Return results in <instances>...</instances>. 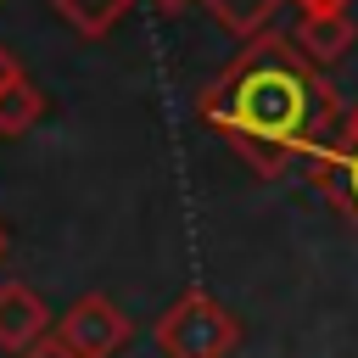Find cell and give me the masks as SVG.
<instances>
[{
    "label": "cell",
    "instance_id": "1",
    "mask_svg": "<svg viewBox=\"0 0 358 358\" xmlns=\"http://www.w3.org/2000/svg\"><path fill=\"white\" fill-rule=\"evenodd\" d=\"M196 112L263 179H280L291 162H313L330 145V134L341 123V95L291 45V34L263 28L201 90Z\"/></svg>",
    "mask_w": 358,
    "mask_h": 358
},
{
    "label": "cell",
    "instance_id": "11",
    "mask_svg": "<svg viewBox=\"0 0 358 358\" xmlns=\"http://www.w3.org/2000/svg\"><path fill=\"white\" fill-rule=\"evenodd\" d=\"M17 73H22V67H17V56H11V50H6V45H0V90H6V84H11V78H17Z\"/></svg>",
    "mask_w": 358,
    "mask_h": 358
},
{
    "label": "cell",
    "instance_id": "7",
    "mask_svg": "<svg viewBox=\"0 0 358 358\" xmlns=\"http://www.w3.org/2000/svg\"><path fill=\"white\" fill-rule=\"evenodd\" d=\"M39 117H45V95H39V84H34V78H22V73H17V78L0 90V140L28 134Z\"/></svg>",
    "mask_w": 358,
    "mask_h": 358
},
{
    "label": "cell",
    "instance_id": "10",
    "mask_svg": "<svg viewBox=\"0 0 358 358\" xmlns=\"http://www.w3.org/2000/svg\"><path fill=\"white\" fill-rule=\"evenodd\" d=\"M17 358H78V352H73V347H67L56 330H45V336H39V341H28Z\"/></svg>",
    "mask_w": 358,
    "mask_h": 358
},
{
    "label": "cell",
    "instance_id": "3",
    "mask_svg": "<svg viewBox=\"0 0 358 358\" xmlns=\"http://www.w3.org/2000/svg\"><path fill=\"white\" fill-rule=\"evenodd\" d=\"M313 185L324 190V201H330V207L352 224V235H358V106L341 112L330 145L313 157Z\"/></svg>",
    "mask_w": 358,
    "mask_h": 358
},
{
    "label": "cell",
    "instance_id": "6",
    "mask_svg": "<svg viewBox=\"0 0 358 358\" xmlns=\"http://www.w3.org/2000/svg\"><path fill=\"white\" fill-rule=\"evenodd\" d=\"M291 45L324 73V67H336V62L347 56V45H352V17H347V11H302Z\"/></svg>",
    "mask_w": 358,
    "mask_h": 358
},
{
    "label": "cell",
    "instance_id": "2",
    "mask_svg": "<svg viewBox=\"0 0 358 358\" xmlns=\"http://www.w3.org/2000/svg\"><path fill=\"white\" fill-rule=\"evenodd\" d=\"M157 347L162 358H229L241 347V319L213 296V291H179L162 319H157Z\"/></svg>",
    "mask_w": 358,
    "mask_h": 358
},
{
    "label": "cell",
    "instance_id": "4",
    "mask_svg": "<svg viewBox=\"0 0 358 358\" xmlns=\"http://www.w3.org/2000/svg\"><path fill=\"white\" fill-rule=\"evenodd\" d=\"M56 336H62L78 358H112V352L129 341V313H123L112 296L90 291V296H78V302L62 313Z\"/></svg>",
    "mask_w": 358,
    "mask_h": 358
},
{
    "label": "cell",
    "instance_id": "5",
    "mask_svg": "<svg viewBox=\"0 0 358 358\" xmlns=\"http://www.w3.org/2000/svg\"><path fill=\"white\" fill-rule=\"evenodd\" d=\"M45 330H50V313H45L39 291L22 285V280H6L0 285V352H22Z\"/></svg>",
    "mask_w": 358,
    "mask_h": 358
},
{
    "label": "cell",
    "instance_id": "8",
    "mask_svg": "<svg viewBox=\"0 0 358 358\" xmlns=\"http://www.w3.org/2000/svg\"><path fill=\"white\" fill-rule=\"evenodd\" d=\"M50 6H56V11L84 34V39H101V34H112V28H117V17H123L134 0H50Z\"/></svg>",
    "mask_w": 358,
    "mask_h": 358
},
{
    "label": "cell",
    "instance_id": "12",
    "mask_svg": "<svg viewBox=\"0 0 358 358\" xmlns=\"http://www.w3.org/2000/svg\"><path fill=\"white\" fill-rule=\"evenodd\" d=\"M302 11H347V0H296Z\"/></svg>",
    "mask_w": 358,
    "mask_h": 358
},
{
    "label": "cell",
    "instance_id": "14",
    "mask_svg": "<svg viewBox=\"0 0 358 358\" xmlns=\"http://www.w3.org/2000/svg\"><path fill=\"white\" fill-rule=\"evenodd\" d=\"M0 263H6V224H0Z\"/></svg>",
    "mask_w": 358,
    "mask_h": 358
},
{
    "label": "cell",
    "instance_id": "13",
    "mask_svg": "<svg viewBox=\"0 0 358 358\" xmlns=\"http://www.w3.org/2000/svg\"><path fill=\"white\" fill-rule=\"evenodd\" d=\"M151 6H157V11H179L185 0H151Z\"/></svg>",
    "mask_w": 358,
    "mask_h": 358
},
{
    "label": "cell",
    "instance_id": "9",
    "mask_svg": "<svg viewBox=\"0 0 358 358\" xmlns=\"http://www.w3.org/2000/svg\"><path fill=\"white\" fill-rule=\"evenodd\" d=\"M274 6H285V0H207V11H213L229 34H241V39L263 34L268 17H274Z\"/></svg>",
    "mask_w": 358,
    "mask_h": 358
}]
</instances>
